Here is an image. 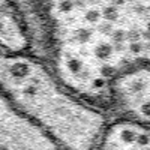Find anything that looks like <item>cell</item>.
<instances>
[{
	"mask_svg": "<svg viewBox=\"0 0 150 150\" xmlns=\"http://www.w3.org/2000/svg\"><path fill=\"white\" fill-rule=\"evenodd\" d=\"M0 92L65 150H95L107 119L62 84L48 62L0 50Z\"/></svg>",
	"mask_w": 150,
	"mask_h": 150,
	"instance_id": "1",
	"label": "cell"
},
{
	"mask_svg": "<svg viewBox=\"0 0 150 150\" xmlns=\"http://www.w3.org/2000/svg\"><path fill=\"white\" fill-rule=\"evenodd\" d=\"M0 50L8 53H30L27 29L12 0H0Z\"/></svg>",
	"mask_w": 150,
	"mask_h": 150,
	"instance_id": "2",
	"label": "cell"
},
{
	"mask_svg": "<svg viewBox=\"0 0 150 150\" xmlns=\"http://www.w3.org/2000/svg\"><path fill=\"white\" fill-rule=\"evenodd\" d=\"M147 32H150V20L147 21Z\"/></svg>",
	"mask_w": 150,
	"mask_h": 150,
	"instance_id": "3",
	"label": "cell"
}]
</instances>
